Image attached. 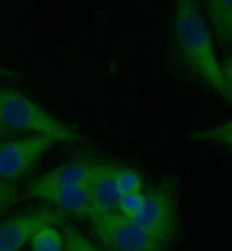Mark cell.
Instances as JSON below:
<instances>
[{
	"instance_id": "1",
	"label": "cell",
	"mask_w": 232,
	"mask_h": 251,
	"mask_svg": "<svg viewBox=\"0 0 232 251\" xmlns=\"http://www.w3.org/2000/svg\"><path fill=\"white\" fill-rule=\"evenodd\" d=\"M170 36L177 64L202 86L230 102V61L222 63L218 58L200 4L192 0H179L173 4Z\"/></svg>"
},
{
	"instance_id": "2",
	"label": "cell",
	"mask_w": 232,
	"mask_h": 251,
	"mask_svg": "<svg viewBox=\"0 0 232 251\" xmlns=\"http://www.w3.org/2000/svg\"><path fill=\"white\" fill-rule=\"evenodd\" d=\"M0 128L26 135L45 137L58 144L80 141L78 134L26 95L0 86Z\"/></svg>"
},
{
	"instance_id": "3",
	"label": "cell",
	"mask_w": 232,
	"mask_h": 251,
	"mask_svg": "<svg viewBox=\"0 0 232 251\" xmlns=\"http://www.w3.org/2000/svg\"><path fill=\"white\" fill-rule=\"evenodd\" d=\"M161 244L171 249L179 231L177 183L174 179L161 180L144 193V202L134 218Z\"/></svg>"
},
{
	"instance_id": "4",
	"label": "cell",
	"mask_w": 232,
	"mask_h": 251,
	"mask_svg": "<svg viewBox=\"0 0 232 251\" xmlns=\"http://www.w3.org/2000/svg\"><path fill=\"white\" fill-rule=\"evenodd\" d=\"M96 243L105 251H170L132 218L119 212L90 218Z\"/></svg>"
},
{
	"instance_id": "5",
	"label": "cell",
	"mask_w": 232,
	"mask_h": 251,
	"mask_svg": "<svg viewBox=\"0 0 232 251\" xmlns=\"http://www.w3.org/2000/svg\"><path fill=\"white\" fill-rule=\"evenodd\" d=\"M69 216L48 206L31 208L0 221V251H22L45 226H63Z\"/></svg>"
},
{
	"instance_id": "6",
	"label": "cell",
	"mask_w": 232,
	"mask_h": 251,
	"mask_svg": "<svg viewBox=\"0 0 232 251\" xmlns=\"http://www.w3.org/2000/svg\"><path fill=\"white\" fill-rule=\"evenodd\" d=\"M58 143L45 137L23 135L0 141V180L15 183L25 177Z\"/></svg>"
},
{
	"instance_id": "7",
	"label": "cell",
	"mask_w": 232,
	"mask_h": 251,
	"mask_svg": "<svg viewBox=\"0 0 232 251\" xmlns=\"http://www.w3.org/2000/svg\"><path fill=\"white\" fill-rule=\"evenodd\" d=\"M29 199L42 202L48 208L63 212L64 215L90 219L92 216V198L89 186H69L51 183L41 176L29 181L25 189Z\"/></svg>"
},
{
	"instance_id": "8",
	"label": "cell",
	"mask_w": 232,
	"mask_h": 251,
	"mask_svg": "<svg viewBox=\"0 0 232 251\" xmlns=\"http://www.w3.org/2000/svg\"><path fill=\"white\" fill-rule=\"evenodd\" d=\"M116 169L117 164L114 163H93V172L89 181L92 216L106 215L117 211L120 196L116 190Z\"/></svg>"
},
{
	"instance_id": "9",
	"label": "cell",
	"mask_w": 232,
	"mask_h": 251,
	"mask_svg": "<svg viewBox=\"0 0 232 251\" xmlns=\"http://www.w3.org/2000/svg\"><path fill=\"white\" fill-rule=\"evenodd\" d=\"M203 16L209 19L213 34L224 45H230L232 39V3L231 0H208L203 3ZM210 31V32H212Z\"/></svg>"
},
{
	"instance_id": "10",
	"label": "cell",
	"mask_w": 232,
	"mask_h": 251,
	"mask_svg": "<svg viewBox=\"0 0 232 251\" xmlns=\"http://www.w3.org/2000/svg\"><path fill=\"white\" fill-rule=\"evenodd\" d=\"M93 172V163L71 161L64 163L52 170L41 175V177L51 183L69 184V186H89Z\"/></svg>"
},
{
	"instance_id": "11",
	"label": "cell",
	"mask_w": 232,
	"mask_h": 251,
	"mask_svg": "<svg viewBox=\"0 0 232 251\" xmlns=\"http://www.w3.org/2000/svg\"><path fill=\"white\" fill-rule=\"evenodd\" d=\"M31 251H64V235L58 226L39 229L29 243Z\"/></svg>"
},
{
	"instance_id": "12",
	"label": "cell",
	"mask_w": 232,
	"mask_h": 251,
	"mask_svg": "<svg viewBox=\"0 0 232 251\" xmlns=\"http://www.w3.org/2000/svg\"><path fill=\"white\" fill-rule=\"evenodd\" d=\"M115 180L116 190H117L120 199L125 198V196L142 193V177L132 167H126V166H119L117 164Z\"/></svg>"
},
{
	"instance_id": "13",
	"label": "cell",
	"mask_w": 232,
	"mask_h": 251,
	"mask_svg": "<svg viewBox=\"0 0 232 251\" xmlns=\"http://www.w3.org/2000/svg\"><path fill=\"white\" fill-rule=\"evenodd\" d=\"M64 251H105L96 241L84 235L78 228L69 222L63 225Z\"/></svg>"
},
{
	"instance_id": "14",
	"label": "cell",
	"mask_w": 232,
	"mask_h": 251,
	"mask_svg": "<svg viewBox=\"0 0 232 251\" xmlns=\"http://www.w3.org/2000/svg\"><path fill=\"white\" fill-rule=\"evenodd\" d=\"M190 138L197 143L230 147L231 145V122L225 121L224 124H218L210 128L200 129L197 132H193Z\"/></svg>"
},
{
	"instance_id": "15",
	"label": "cell",
	"mask_w": 232,
	"mask_h": 251,
	"mask_svg": "<svg viewBox=\"0 0 232 251\" xmlns=\"http://www.w3.org/2000/svg\"><path fill=\"white\" fill-rule=\"evenodd\" d=\"M19 202V190L15 183L0 180V221Z\"/></svg>"
},
{
	"instance_id": "16",
	"label": "cell",
	"mask_w": 232,
	"mask_h": 251,
	"mask_svg": "<svg viewBox=\"0 0 232 251\" xmlns=\"http://www.w3.org/2000/svg\"><path fill=\"white\" fill-rule=\"evenodd\" d=\"M0 77H4V78H13V77H16V74L12 72L10 69H7L6 66L0 64Z\"/></svg>"
},
{
	"instance_id": "17",
	"label": "cell",
	"mask_w": 232,
	"mask_h": 251,
	"mask_svg": "<svg viewBox=\"0 0 232 251\" xmlns=\"http://www.w3.org/2000/svg\"><path fill=\"white\" fill-rule=\"evenodd\" d=\"M9 135H10V132H9V131H6V129L0 128V141H1V140H4V138H9Z\"/></svg>"
}]
</instances>
